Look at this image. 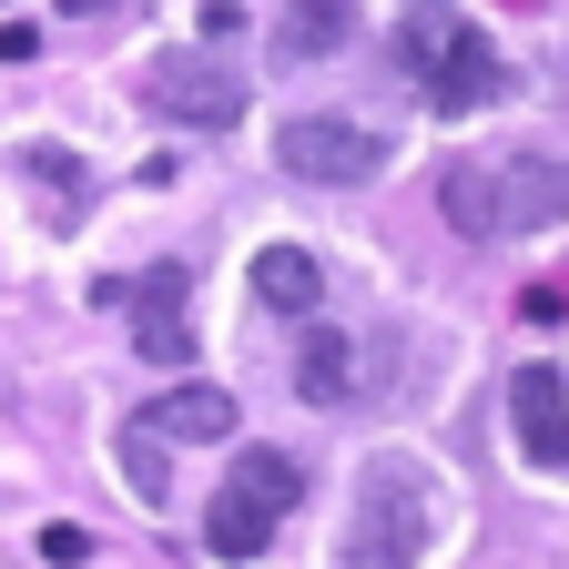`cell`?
I'll return each instance as SVG.
<instances>
[{
  "label": "cell",
  "instance_id": "cell-4",
  "mask_svg": "<svg viewBox=\"0 0 569 569\" xmlns=\"http://www.w3.org/2000/svg\"><path fill=\"white\" fill-rule=\"evenodd\" d=\"M296 498H306V468H296V458H284V448H244V458L224 468V488H213L203 549H213V559H234V569H244V559H264Z\"/></svg>",
  "mask_w": 569,
  "mask_h": 569
},
{
  "label": "cell",
  "instance_id": "cell-17",
  "mask_svg": "<svg viewBox=\"0 0 569 569\" xmlns=\"http://www.w3.org/2000/svg\"><path fill=\"white\" fill-rule=\"evenodd\" d=\"M41 51V21H0V61H31Z\"/></svg>",
  "mask_w": 569,
  "mask_h": 569
},
{
  "label": "cell",
  "instance_id": "cell-7",
  "mask_svg": "<svg viewBox=\"0 0 569 569\" xmlns=\"http://www.w3.org/2000/svg\"><path fill=\"white\" fill-rule=\"evenodd\" d=\"M193 274L163 264V274H122V306H132V346L153 356V367H193Z\"/></svg>",
  "mask_w": 569,
  "mask_h": 569
},
{
  "label": "cell",
  "instance_id": "cell-15",
  "mask_svg": "<svg viewBox=\"0 0 569 569\" xmlns=\"http://www.w3.org/2000/svg\"><path fill=\"white\" fill-rule=\"evenodd\" d=\"M519 316H529V326H559V316H569V274H539L529 296H519Z\"/></svg>",
  "mask_w": 569,
  "mask_h": 569
},
{
  "label": "cell",
  "instance_id": "cell-18",
  "mask_svg": "<svg viewBox=\"0 0 569 569\" xmlns=\"http://www.w3.org/2000/svg\"><path fill=\"white\" fill-rule=\"evenodd\" d=\"M61 11H102V0H61Z\"/></svg>",
  "mask_w": 569,
  "mask_h": 569
},
{
  "label": "cell",
  "instance_id": "cell-5",
  "mask_svg": "<svg viewBox=\"0 0 569 569\" xmlns=\"http://www.w3.org/2000/svg\"><path fill=\"white\" fill-rule=\"evenodd\" d=\"M274 163L296 183H367L387 173V132L356 112H296V122H274Z\"/></svg>",
  "mask_w": 569,
  "mask_h": 569
},
{
  "label": "cell",
  "instance_id": "cell-3",
  "mask_svg": "<svg viewBox=\"0 0 569 569\" xmlns=\"http://www.w3.org/2000/svg\"><path fill=\"white\" fill-rule=\"evenodd\" d=\"M397 71L438 112H478L498 92V51L448 11V0H397Z\"/></svg>",
  "mask_w": 569,
  "mask_h": 569
},
{
  "label": "cell",
  "instance_id": "cell-1",
  "mask_svg": "<svg viewBox=\"0 0 569 569\" xmlns=\"http://www.w3.org/2000/svg\"><path fill=\"white\" fill-rule=\"evenodd\" d=\"M438 213H448L468 244L549 234V224H569V163L559 153H519V142H498V153H458L438 173Z\"/></svg>",
  "mask_w": 569,
  "mask_h": 569
},
{
  "label": "cell",
  "instance_id": "cell-20",
  "mask_svg": "<svg viewBox=\"0 0 569 569\" xmlns=\"http://www.w3.org/2000/svg\"><path fill=\"white\" fill-rule=\"evenodd\" d=\"M519 11H529V0H519Z\"/></svg>",
  "mask_w": 569,
  "mask_h": 569
},
{
  "label": "cell",
  "instance_id": "cell-10",
  "mask_svg": "<svg viewBox=\"0 0 569 569\" xmlns=\"http://www.w3.org/2000/svg\"><path fill=\"white\" fill-rule=\"evenodd\" d=\"M142 427L153 438H234V397L224 387H173V397L142 407Z\"/></svg>",
  "mask_w": 569,
  "mask_h": 569
},
{
  "label": "cell",
  "instance_id": "cell-19",
  "mask_svg": "<svg viewBox=\"0 0 569 569\" xmlns=\"http://www.w3.org/2000/svg\"><path fill=\"white\" fill-rule=\"evenodd\" d=\"M0 11H11V0H0Z\"/></svg>",
  "mask_w": 569,
  "mask_h": 569
},
{
  "label": "cell",
  "instance_id": "cell-9",
  "mask_svg": "<svg viewBox=\"0 0 569 569\" xmlns=\"http://www.w3.org/2000/svg\"><path fill=\"white\" fill-rule=\"evenodd\" d=\"M356 41V0H284L274 21V61H326Z\"/></svg>",
  "mask_w": 569,
  "mask_h": 569
},
{
  "label": "cell",
  "instance_id": "cell-11",
  "mask_svg": "<svg viewBox=\"0 0 569 569\" xmlns=\"http://www.w3.org/2000/svg\"><path fill=\"white\" fill-rule=\"evenodd\" d=\"M254 296H264L274 316H306V306L326 296V264H316L306 244H264V254H254Z\"/></svg>",
  "mask_w": 569,
  "mask_h": 569
},
{
  "label": "cell",
  "instance_id": "cell-8",
  "mask_svg": "<svg viewBox=\"0 0 569 569\" xmlns=\"http://www.w3.org/2000/svg\"><path fill=\"white\" fill-rule=\"evenodd\" d=\"M509 427H519V458L539 478H569V377L559 367H519L509 377Z\"/></svg>",
  "mask_w": 569,
  "mask_h": 569
},
{
  "label": "cell",
  "instance_id": "cell-12",
  "mask_svg": "<svg viewBox=\"0 0 569 569\" xmlns=\"http://www.w3.org/2000/svg\"><path fill=\"white\" fill-rule=\"evenodd\" d=\"M296 397L306 407H346L356 397V346L326 326V336H306V356H296Z\"/></svg>",
  "mask_w": 569,
  "mask_h": 569
},
{
  "label": "cell",
  "instance_id": "cell-6",
  "mask_svg": "<svg viewBox=\"0 0 569 569\" xmlns=\"http://www.w3.org/2000/svg\"><path fill=\"white\" fill-rule=\"evenodd\" d=\"M142 102L163 122H193V132H234L244 122V71H224L213 51H163L142 71Z\"/></svg>",
  "mask_w": 569,
  "mask_h": 569
},
{
  "label": "cell",
  "instance_id": "cell-2",
  "mask_svg": "<svg viewBox=\"0 0 569 569\" xmlns=\"http://www.w3.org/2000/svg\"><path fill=\"white\" fill-rule=\"evenodd\" d=\"M438 478L407 468V458H377L367 488H356V519H346V569H417L438 549Z\"/></svg>",
  "mask_w": 569,
  "mask_h": 569
},
{
  "label": "cell",
  "instance_id": "cell-13",
  "mask_svg": "<svg viewBox=\"0 0 569 569\" xmlns=\"http://www.w3.org/2000/svg\"><path fill=\"white\" fill-rule=\"evenodd\" d=\"M122 478H132V498H163V478H173V468H163V438H153L142 417L122 427Z\"/></svg>",
  "mask_w": 569,
  "mask_h": 569
},
{
  "label": "cell",
  "instance_id": "cell-16",
  "mask_svg": "<svg viewBox=\"0 0 569 569\" xmlns=\"http://www.w3.org/2000/svg\"><path fill=\"white\" fill-rule=\"evenodd\" d=\"M41 559H61V569H71V559H92V529H71V519H51V529H41Z\"/></svg>",
  "mask_w": 569,
  "mask_h": 569
},
{
  "label": "cell",
  "instance_id": "cell-14",
  "mask_svg": "<svg viewBox=\"0 0 569 569\" xmlns=\"http://www.w3.org/2000/svg\"><path fill=\"white\" fill-rule=\"evenodd\" d=\"M21 173H41V183H61L71 203H92V173H82V163H71V153H61V142H31V153H21Z\"/></svg>",
  "mask_w": 569,
  "mask_h": 569
}]
</instances>
